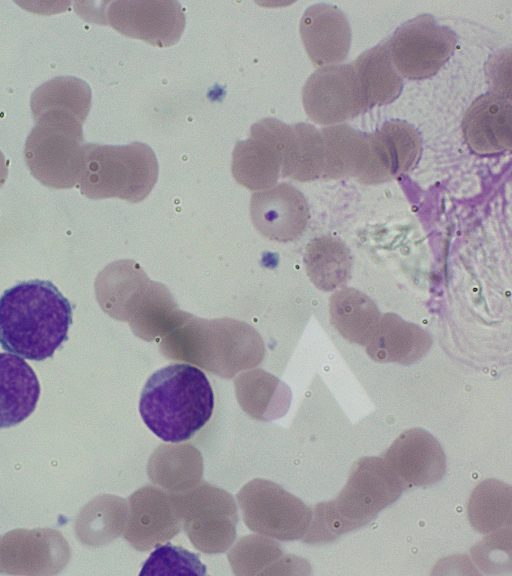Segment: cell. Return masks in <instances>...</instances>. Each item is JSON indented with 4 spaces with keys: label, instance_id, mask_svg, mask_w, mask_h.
Returning a JSON list of instances; mask_svg holds the SVG:
<instances>
[{
    "label": "cell",
    "instance_id": "3957f363",
    "mask_svg": "<svg viewBox=\"0 0 512 576\" xmlns=\"http://www.w3.org/2000/svg\"><path fill=\"white\" fill-rule=\"evenodd\" d=\"M382 457H362L352 466L336 498L311 509L306 542L327 543L361 528L394 503L404 491Z\"/></svg>",
    "mask_w": 512,
    "mask_h": 576
},
{
    "label": "cell",
    "instance_id": "484cf974",
    "mask_svg": "<svg viewBox=\"0 0 512 576\" xmlns=\"http://www.w3.org/2000/svg\"><path fill=\"white\" fill-rule=\"evenodd\" d=\"M7 173H8V170H7L6 160H5L3 153L0 150V186L5 181Z\"/></svg>",
    "mask_w": 512,
    "mask_h": 576
},
{
    "label": "cell",
    "instance_id": "d6986e66",
    "mask_svg": "<svg viewBox=\"0 0 512 576\" xmlns=\"http://www.w3.org/2000/svg\"><path fill=\"white\" fill-rule=\"evenodd\" d=\"M324 169V146L321 131L308 123L287 125L281 173L298 181L321 178Z\"/></svg>",
    "mask_w": 512,
    "mask_h": 576
},
{
    "label": "cell",
    "instance_id": "ba28073f",
    "mask_svg": "<svg viewBox=\"0 0 512 576\" xmlns=\"http://www.w3.org/2000/svg\"><path fill=\"white\" fill-rule=\"evenodd\" d=\"M105 17L118 32L158 47L178 42L186 22L181 4L172 0L113 1Z\"/></svg>",
    "mask_w": 512,
    "mask_h": 576
},
{
    "label": "cell",
    "instance_id": "2e32d148",
    "mask_svg": "<svg viewBox=\"0 0 512 576\" xmlns=\"http://www.w3.org/2000/svg\"><path fill=\"white\" fill-rule=\"evenodd\" d=\"M41 387L24 358L0 353V429L20 424L35 410Z\"/></svg>",
    "mask_w": 512,
    "mask_h": 576
},
{
    "label": "cell",
    "instance_id": "8992f818",
    "mask_svg": "<svg viewBox=\"0 0 512 576\" xmlns=\"http://www.w3.org/2000/svg\"><path fill=\"white\" fill-rule=\"evenodd\" d=\"M456 43V34L450 28L425 14L400 26L388 48L400 75L418 80L435 75L452 56Z\"/></svg>",
    "mask_w": 512,
    "mask_h": 576
},
{
    "label": "cell",
    "instance_id": "7402d4cb",
    "mask_svg": "<svg viewBox=\"0 0 512 576\" xmlns=\"http://www.w3.org/2000/svg\"><path fill=\"white\" fill-rule=\"evenodd\" d=\"M91 89L74 76L55 77L35 89L30 106L34 120L47 112H61L84 122L91 107Z\"/></svg>",
    "mask_w": 512,
    "mask_h": 576
},
{
    "label": "cell",
    "instance_id": "603a6c76",
    "mask_svg": "<svg viewBox=\"0 0 512 576\" xmlns=\"http://www.w3.org/2000/svg\"><path fill=\"white\" fill-rule=\"evenodd\" d=\"M512 488L509 484L486 479L473 490L467 505L471 526L482 534L511 527Z\"/></svg>",
    "mask_w": 512,
    "mask_h": 576
},
{
    "label": "cell",
    "instance_id": "44dd1931",
    "mask_svg": "<svg viewBox=\"0 0 512 576\" xmlns=\"http://www.w3.org/2000/svg\"><path fill=\"white\" fill-rule=\"evenodd\" d=\"M303 260L311 282L323 291L343 287L352 266L349 248L342 240L328 235L312 239L306 245Z\"/></svg>",
    "mask_w": 512,
    "mask_h": 576
},
{
    "label": "cell",
    "instance_id": "8fae6325",
    "mask_svg": "<svg viewBox=\"0 0 512 576\" xmlns=\"http://www.w3.org/2000/svg\"><path fill=\"white\" fill-rule=\"evenodd\" d=\"M324 146L322 178L353 177L365 184L385 180L377 163L371 133L355 130L347 124H336L321 130Z\"/></svg>",
    "mask_w": 512,
    "mask_h": 576
},
{
    "label": "cell",
    "instance_id": "9c48e42d",
    "mask_svg": "<svg viewBox=\"0 0 512 576\" xmlns=\"http://www.w3.org/2000/svg\"><path fill=\"white\" fill-rule=\"evenodd\" d=\"M287 124L264 118L251 126L250 136L238 141L232 153L234 177L249 188L274 184L282 169Z\"/></svg>",
    "mask_w": 512,
    "mask_h": 576
},
{
    "label": "cell",
    "instance_id": "e0dca14e",
    "mask_svg": "<svg viewBox=\"0 0 512 576\" xmlns=\"http://www.w3.org/2000/svg\"><path fill=\"white\" fill-rule=\"evenodd\" d=\"M381 315L375 302L355 288L341 287L330 298V322L349 342L365 346L373 336Z\"/></svg>",
    "mask_w": 512,
    "mask_h": 576
},
{
    "label": "cell",
    "instance_id": "52a82bcc",
    "mask_svg": "<svg viewBox=\"0 0 512 576\" xmlns=\"http://www.w3.org/2000/svg\"><path fill=\"white\" fill-rule=\"evenodd\" d=\"M304 109L314 122L336 125L367 110L353 64L320 67L302 90Z\"/></svg>",
    "mask_w": 512,
    "mask_h": 576
},
{
    "label": "cell",
    "instance_id": "cb8c5ba5",
    "mask_svg": "<svg viewBox=\"0 0 512 576\" xmlns=\"http://www.w3.org/2000/svg\"><path fill=\"white\" fill-rule=\"evenodd\" d=\"M206 575L198 555L170 543L157 547L142 565L139 575Z\"/></svg>",
    "mask_w": 512,
    "mask_h": 576
},
{
    "label": "cell",
    "instance_id": "d4e9b609",
    "mask_svg": "<svg viewBox=\"0 0 512 576\" xmlns=\"http://www.w3.org/2000/svg\"><path fill=\"white\" fill-rule=\"evenodd\" d=\"M476 564L486 573L511 569V527L491 532L471 549Z\"/></svg>",
    "mask_w": 512,
    "mask_h": 576
},
{
    "label": "cell",
    "instance_id": "ffe728a7",
    "mask_svg": "<svg viewBox=\"0 0 512 576\" xmlns=\"http://www.w3.org/2000/svg\"><path fill=\"white\" fill-rule=\"evenodd\" d=\"M371 135L377 161L388 179L410 170L417 163L421 138L409 123L391 120Z\"/></svg>",
    "mask_w": 512,
    "mask_h": 576
},
{
    "label": "cell",
    "instance_id": "9a60e30c",
    "mask_svg": "<svg viewBox=\"0 0 512 576\" xmlns=\"http://www.w3.org/2000/svg\"><path fill=\"white\" fill-rule=\"evenodd\" d=\"M431 345L432 339L422 327L395 313H385L365 348L375 362L410 365L422 359Z\"/></svg>",
    "mask_w": 512,
    "mask_h": 576
},
{
    "label": "cell",
    "instance_id": "5bb4252c",
    "mask_svg": "<svg viewBox=\"0 0 512 576\" xmlns=\"http://www.w3.org/2000/svg\"><path fill=\"white\" fill-rule=\"evenodd\" d=\"M251 215L260 230L290 240L306 228L309 208L299 190L287 183H280L270 190L253 195Z\"/></svg>",
    "mask_w": 512,
    "mask_h": 576
},
{
    "label": "cell",
    "instance_id": "7c38bea8",
    "mask_svg": "<svg viewBox=\"0 0 512 576\" xmlns=\"http://www.w3.org/2000/svg\"><path fill=\"white\" fill-rule=\"evenodd\" d=\"M300 35L305 50L319 67L336 65L349 52L351 31L344 13L328 4H315L300 20Z\"/></svg>",
    "mask_w": 512,
    "mask_h": 576
},
{
    "label": "cell",
    "instance_id": "7a4b0ae2",
    "mask_svg": "<svg viewBox=\"0 0 512 576\" xmlns=\"http://www.w3.org/2000/svg\"><path fill=\"white\" fill-rule=\"evenodd\" d=\"M214 393L205 373L178 363L155 371L139 399V414L147 428L165 442L189 440L209 421Z\"/></svg>",
    "mask_w": 512,
    "mask_h": 576
},
{
    "label": "cell",
    "instance_id": "30bf717a",
    "mask_svg": "<svg viewBox=\"0 0 512 576\" xmlns=\"http://www.w3.org/2000/svg\"><path fill=\"white\" fill-rule=\"evenodd\" d=\"M382 458L405 490L431 485L446 472V455L441 444L418 427L402 432Z\"/></svg>",
    "mask_w": 512,
    "mask_h": 576
},
{
    "label": "cell",
    "instance_id": "4fadbf2b",
    "mask_svg": "<svg viewBox=\"0 0 512 576\" xmlns=\"http://www.w3.org/2000/svg\"><path fill=\"white\" fill-rule=\"evenodd\" d=\"M509 98L488 93L477 98L463 118V134L468 146L482 155L510 150L512 116Z\"/></svg>",
    "mask_w": 512,
    "mask_h": 576
},
{
    "label": "cell",
    "instance_id": "ac0fdd59",
    "mask_svg": "<svg viewBox=\"0 0 512 576\" xmlns=\"http://www.w3.org/2000/svg\"><path fill=\"white\" fill-rule=\"evenodd\" d=\"M353 67L367 109L389 104L400 95L403 80L391 59L388 42L363 52Z\"/></svg>",
    "mask_w": 512,
    "mask_h": 576
},
{
    "label": "cell",
    "instance_id": "6da1fadb",
    "mask_svg": "<svg viewBox=\"0 0 512 576\" xmlns=\"http://www.w3.org/2000/svg\"><path fill=\"white\" fill-rule=\"evenodd\" d=\"M72 321L71 303L51 281H22L0 296V345L24 359L52 357Z\"/></svg>",
    "mask_w": 512,
    "mask_h": 576
},
{
    "label": "cell",
    "instance_id": "277c9868",
    "mask_svg": "<svg viewBox=\"0 0 512 576\" xmlns=\"http://www.w3.org/2000/svg\"><path fill=\"white\" fill-rule=\"evenodd\" d=\"M158 162L145 143L102 145L84 143L81 189L92 198L118 196L143 199L156 183Z\"/></svg>",
    "mask_w": 512,
    "mask_h": 576
},
{
    "label": "cell",
    "instance_id": "5b68a950",
    "mask_svg": "<svg viewBox=\"0 0 512 576\" xmlns=\"http://www.w3.org/2000/svg\"><path fill=\"white\" fill-rule=\"evenodd\" d=\"M82 124L61 112H47L35 119L24 156L31 173L41 182L53 187L74 185L83 159Z\"/></svg>",
    "mask_w": 512,
    "mask_h": 576
}]
</instances>
